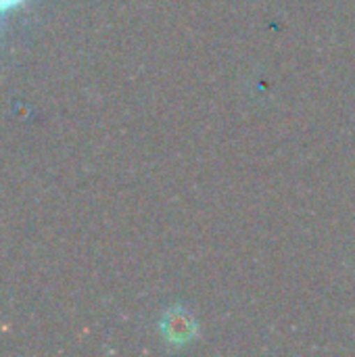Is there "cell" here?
<instances>
[{"instance_id": "cell-1", "label": "cell", "mask_w": 355, "mask_h": 357, "mask_svg": "<svg viewBox=\"0 0 355 357\" xmlns=\"http://www.w3.org/2000/svg\"><path fill=\"white\" fill-rule=\"evenodd\" d=\"M161 328L165 333V339H169L172 343H188L192 339V335L197 333V324L184 312L167 314Z\"/></svg>"}, {"instance_id": "cell-2", "label": "cell", "mask_w": 355, "mask_h": 357, "mask_svg": "<svg viewBox=\"0 0 355 357\" xmlns=\"http://www.w3.org/2000/svg\"><path fill=\"white\" fill-rule=\"evenodd\" d=\"M27 0H0V17H6L10 10L19 8L21 4H25Z\"/></svg>"}]
</instances>
